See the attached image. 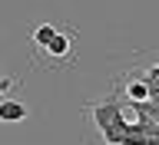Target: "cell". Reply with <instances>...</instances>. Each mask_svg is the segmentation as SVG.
<instances>
[{
    "mask_svg": "<svg viewBox=\"0 0 159 145\" xmlns=\"http://www.w3.org/2000/svg\"><path fill=\"white\" fill-rule=\"evenodd\" d=\"M57 30H60L57 23H40V27L33 30V43H37V46L43 49V46H47V43H50V36L57 33Z\"/></svg>",
    "mask_w": 159,
    "mask_h": 145,
    "instance_id": "5b68a950",
    "label": "cell"
},
{
    "mask_svg": "<svg viewBox=\"0 0 159 145\" xmlns=\"http://www.w3.org/2000/svg\"><path fill=\"white\" fill-rule=\"evenodd\" d=\"M23 119H27V102L0 96V122H23Z\"/></svg>",
    "mask_w": 159,
    "mask_h": 145,
    "instance_id": "277c9868",
    "label": "cell"
},
{
    "mask_svg": "<svg viewBox=\"0 0 159 145\" xmlns=\"http://www.w3.org/2000/svg\"><path fill=\"white\" fill-rule=\"evenodd\" d=\"M149 96H152V83H149L143 73H136V76L126 83V99L133 102V106H136V102H146Z\"/></svg>",
    "mask_w": 159,
    "mask_h": 145,
    "instance_id": "3957f363",
    "label": "cell"
},
{
    "mask_svg": "<svg viewBox=\"0 0 159 145\" xmlns=\"http://www.w3.org/2000/svg\"><path fill=\"white\" fill-rule=\"evenodd\" d=\"M89 112H93V119H96V129L103 132V139H106L109 145H119V142H123V135H126L129 122H126V109L119 106L116 99L96 102Z\"/></svg>",
    "mask_w": 159,
    "mask_h": 145,
    "instance_id": "6da1fadb",
    "label": "cell"
},
{
    "mask_svg": "<svg viewBox=\"0 0 159 145\" xmlns=\"http://www.w3.org/2000/svg\"><path fill=\"white\" fill-rule=\"evenodd\" d=\"M143 76H146V79H152V83H159V63H156V66H149Z\"/></svg>",
    "mask_w": 159,
    "mask_h": 145,
    "instance_id": "8992f818",
    "label": "cell"
},
{
    "mask_svg": "<svg viewBox=\"0 0 159 145\" xmlns=\"http://www.w3.org/2000/svg\"><path fill=\"white\" fill-rule=\"evenodd\" d=\"M43 53H47V56H53V59H66L70 53H73V36H70V33H63V30H57V33L50 36V43L43 46Z\"/></svg>",
    "mask_w": 159,
    "mask_h": 145,
    "instance_id": "7a4b0ae2",
    "label": "cell"
}]
</instances>
